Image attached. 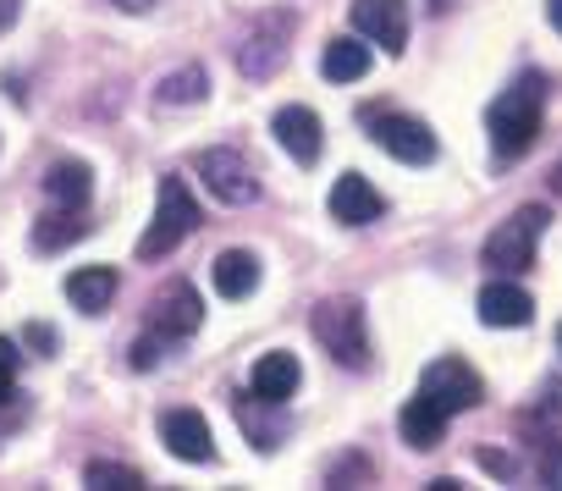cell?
Here are the masks:
<instances>
[{
    "label": "cell",
    "instance_id": "obj_12",
    "mask_svg": "<svg viewBox=\"0 0 562 491\" xmlns=\"http://www.w3.org/2000/svg\"><path fill=\"white\" fill-rule=\"evenodd\" d=\"M326 204H331V221H342V226H370V221L386 215V199H381V188L364 171H342L331 182V199Z\"/></svg>",
    "mask_w": 562,
    "mask_h": 491
},
{
    "label": "cell",
    "instance_id": "obj_16",
    "mask_svg": "<svg viewBox=\"0 0 562 491\" xmlns=\"http://www.w3.org/2000/svg\"><path fill=\"white\" fill-rule=\"evenodd\" d=\"M232 414H237V425L248 431V442L259 447V453H276L281 447V403H270V398H259V392H237L232 398Z\"/></svg>",
    "mask_w": 562,
    "mask_h": 491
},
{
    "label": "cell",
    "instance_id": "obj_8",
    "mask_svg": "<svg viewBox=\"0 0 562 491\" xmlns=\"http://www.w3.org/2000/svg\"><path fill=\"white\" fill-rule=\"evenodd\" d=\"M199 321H204V299H199L193 282H166V288L155 293V304H149V332H155L160 343L193 337Z\"/></svg>",
    "mask_w": 562,
    "mask_h": 491
},
{
    "label": "cell",
    "instance_id": "obj_32",
    "mask_svg": "<svg viewBox=\"0 0 562 491\" xmlns=\"http://www.w3.org/2000/svg\"><path fill=\"white\" fill-rule=\"evenodd\" d=\"M546 18H551V29L562 34V0H546Z\"/></svg>",
    "mask_w": 562,
    "mask_h": 491
},
{
    "label": "cell",
    "instance_id": "obj_6",
    "mask_svg": "<svg viewBox=\"0 0 562 491\" xmlns=\"http://www.w3.org/2000/svg\"><path fill=\"white\" fill-rule=\"evenodd\" d=\"M419 392L452 420V414H469L480 398H485V387H480V376H474V365H463V359H436V365H425V376H419Z\"/></svg>",
    "mask_w": 562,
    "mask_h": 491
},
{
    "label": "cell",
    "instance_id": "obj_15",
    "mask_svg": "<svg viewBox=\"0 0 562 491\" xmlns=\"http://www.w3.org/2000/svg\"><path fill=\"white\" fill-rule=\"evenodd\" d=\"M480 321L485 326H529L535 321V299L513 277H496V282L480 288Z\"/></svg>",
    "mask_w": 562,
    "mask_h": 491
},
{
    "label": "cell",
    "instance_id": "obj_20",
    "mask_svg": "<svg viewBox=\"0 0 562 491\" xmlns=\"http://www.w3.org/2000/svg\"><path fill=\"white\" fill-rule=\"evenodd\" d=\"M259 288V255L254 249H221L215 255V293L221 299H248Z\"/></svg>",
    "mask_w": 562,
    "mask_h": 491
},
{
    "label": "cell",
    "instance_id": "obj_33",
    "mask_svg": "<svg viewBox=\"0 0 562 491\" xmlns=\"http://www.w3.org/2000/svg\"><path fill=\"white\" fill-rule=\"evenodd\" d=\"M155 0H116V12H149Z\"/></svg>",
    "mask_w": 562,
    "mask_h": 491
},
{
    "label": "cell",
    "instance_id": "obj_10",
    "mask_svg": "<svg viewBox=\"0 0 562 491\" xmlns=\"http://www.w3.org/2000/svg\"><path fill=\"white\" fill-rule=\"evenodd\" d=\"M353 29L381 45L386 56H403L408 45V0H353Z\"/></svg>",
    "mask_w": 562,
    "mask_h": 491
},
{
    "label": "cell",
    "instance_id": "obj_22",
    "mask_svg": "<svg viewBox=\"0 0 562 491\" xmlns=\"http://www.w3.org/2000/svg\"><path fill=\"white\" fill-rule=\"evenodd\" d=\"M321 72H326L331 83H359V78L370 72V45H364V40H331L326 56H321Z\"/></svg>",
    "mask_w": 562,
    "mask_h": 491
},
{
    "label": "cell",
    "instance_id": "obj_5",
    "mask_svg": "<svg viewBox=\"0 0 562 491\" xmlns=\"http://www.w3.org/2000/svg\"><path fill=\"white\" fill-rule=\"evenodd\" d=\"M364 127H370V138H375L392 160H403V166H430V160H436V133H430L419 116L375 111V116H364Z\"/></svg>",
    "mask_w": 562,
    "mask_h": 491
},
{
    "label": "cell",
    "instance_id": "obj_26",
    "mask_svg": "<svg viewBox=\"0 0 562 491\" xmlns=\"http://www.w3.org/2000/svg\"><path fill=\"white\" fill-rule=\"evenodd\" d=\"M529 420H546V425H562V381L551 376L540 392H535V409H529Z\"/></svg>",
    "mask_w": 562,
    "mask_h": 491
},
{
    "label": "cell",
    "instance_id": "obj_1",
    "mask_svg": "<svg viewBox=\"0 0 562 491\" xmlns=\"http://www.w3.org/2000/svg\"><path fill=\"white\" fill-rule=\"evenodd\" d=\"M540 122H546V78H540V72H518V78L491 100V111H485L496 160L529 155L535 138H540Z\"/></svg>",
    "mask_w": 562,
    "mask_h": 491
},
{
    "label": "cell",
    "instance_id": "obj_28",
    "mask_svg": "<svg viewBox=\"0 0 562 491\" xmlns=\"http://www.w3.org/2000/svg\"><path fill=\"white\" fill-rule=\"evenodd\" d=\"M480 469L496 475V480H513L518 475V458L513 453H496V447H480Z\"/></svg>",
    "mask_w": 562,
    "mask_h": 491
},
{
    "label": "cell",
    "instance_id": "obj_30",
    "mask_svg": "<svg viewBox=\"0 0 562 491\" xmlns=\"http://www.w3.org/2000/svg\"><path fill=\"white\" fill-rule=\"evenodd\" d=\"M18 12H23V0H0V34L18 23Z\"/></svg>",
    "mask_w": 562,
    "mask_h": 491
},
{
    "label": "cell",
    "instance_id": "obj_18",
    "mask_svg": "<svg viewBox=\"0 0 562 491\" xmlns=\"http://www.w3.org/2000/svg\"><path fill=\"white\" fill-rule=\"evenodd\" d=\"M116 271L111 266H83V271H72L67 277V299H72V310H83V315H105L111 310V299H116Z\"/></svg>",
    "mask_w": 562,
    "mask_h": 491
},
{
    "label": "cell",
    "instance_id": "obj_25",
    "mask_svg": "<svg viewBox=\"0 0 562 491\" xmlns=\"http://www.w3.org/2000/svg\"><path fill=\"white\" fill-rule=\"evenodd\" d=\"M535 475H540V486H557V491H562V436H540Z\"/></svg>",
    "mask_w": 562,
    "mask_h": 491
},
{
    "label": "cell",
    "instance_id": "obj_29",
    "mask_svg": "<svg viewBox=\"0 0 562 491\" xmlns=\"http://www.w3.org/2000/svg\"><path fill=\"white\" fill-rule=\"evenodd\" d=\"M160 348H166V343H160L155 332L138 337V343H133V370H155V365H160Z\"/></svg>",
    "mask_w": 562,
    "mask_h": 491
},
{
    "label": "cell",
    "instance_id": "obj_23",
    "mask_svg": "<svg viewBox=\"0 0 562 491\" xmlns=\"http://www.w3.org/2000/svg\"><path fill=\"white\" fill-rule=\"evenodd\" d=\"M160 105H199L204 94H210V78H204V67H177L171 78H160Z\"/></svg>",
    "mask_w": 562,
    "mask_h": 491
},
{
    "label": "cell",
    "instance_id": "obj_4",
    "mask_svg": "<svg viewBox=\"0 0 562 491\" xmlns=\"http://www.w3.org/2000/svg\"><path fill=\"white\" fill-rule=\"evenodd\" d=\"M546 204H524V210H513L491 237H485V266L496 271V277H518V271H529L535 266V243H540V232H546Z\"/></svg>",
    "mask_w": 562,
    "mask_h": 491
},
{
    "label": "cell",
    "instance_id": "obj_31",
    "mask_svg": "<svg viewBox=\"0 0 562 491\" xmlns=\"http://www.w3.org/2000/svg\"><path fill=\"white\" fill-rule=\"evenodd\" d=\"M23 337H29V343H34V348H40V354H50V348H56V337H50V332H45V326H29V332H23Z\"/></svg>",
    "mask_w": 562,
    "mask_h": 491
},
{
    "label": "cell",
    "instance_id": "obj_2",
    "mask_svg": "<svg viewBox=\"0 0 562 491\" xmlns=\"http://www.w3.org/2000/svg\"><path fill=\"white\" fill-rule=\"evenodd\" d=\"M310 332L321 337V348L342 370H364L370 365V326H364V304L359 299H321L315 315H310Z\"/></svg>",
    "mask_w": 562,
    "mask_h": 491
},
{
    "label": "cell",
    "instance_id": "obj_35",
    "mask_svg": "<svg viewBox=\"0 0 562 491\" xmlns=\"http://www.w3.org/2000/svg\"><path fill=\"white\" fill-rule=\"evenodd\" d=\"M557 348H562V326H557Z\"/></svg>",
    "mask_w": 562,
    "mask_h": 491
},
{
    "label": "cell",
    "instance_id": "obj_14",
    "mask_svg": "<svg viewBox=\"0 0 562 491\" xmlns=\"http://www.w3.org/2000/svg\"><path fill=\"white\" fill-rule=\"evenodd\" d=\"M304 387V365H299V354H259L254 359V370H248V392H259V398H270V403H288L293 392Z\"/></svg>",
    "mask_w": 562,
    "mask_h": 491
},
{
    "label": "cell",
    "instance_id": "obj_17",
    "mask_svg": "<svg viewBox=\"0 0 562 491\" xmlns=\"http://www.w3.org/2000/svg\"><path fill=\"white\" fill-rule=\"evenodd\" d=\"M397 431H403V442H408L414 453H430V447L447 442V414H441L425 392H414V398L403 403V414H397Z\"/></svg>",
    "mask_w": 562,
    "mask_h": 491
},
{
    "label": "cell",
    "instance_id": "obj_24",
    "mask_svg": "<svg viewBox=\"0 0 562 491\" xmlns=\"http://www.w3.org/2000/svg\"><path fill=\"white\" fill-rule=\"evenodd\" d=\"M83 480L100 486V491H144V486H149L144 469H133V464H111V458H94V464L83 469Z\"/></svg>",
    "mask_w": 562,
    "mask_h": 491
},
{
    "label": "cell",
    "instance_id": "obj_13",
    "mask_svg": "<svg viewBox=\"0 0 562 491\" xmlns=\"http://www.w3.org/2000/svg\"><path fill=\"white\" fill-rule=\"evenodd\" d=\"M160 442H166V453L182 458V464H210V458H215L210 420L193 414V409H171V414H160Z\"/></svg>",
    "mask_w": 562,
    "mask_h": 491
},
{
    "label": "cell",
    "instance_id": "obj_3",
    "mask_svg": "<svg viewBox=\"0 0 562 491\" xmlns=\"http://www.w3.org/2000/svg\"><path fill=\"white\" fill-rule=\"evenodd\" d=\"M199 221H204V215H199L188 182H182V177H160V204H155L149 232L138 237V260H166V255H177V243L193 237Z\"/></svg>",
    "mask_w": 562,
    "mask_h": 491
},
{
    "label": "cell",
    "instance_id": "obj_27",
    "mask_svg": "<svg viewBox=\"0 0 562 491\" xmlns=\"http://www.w3.org/2000/svg\"><path fill=\"white\" fill-rule=\"evenodd\" d=\"M12 387H18V343L0 337V403L12 398Z\"/></svg>",
    "mask_w": 562,
    "mask_h": 491
},
{
    "label": "cell",
    "instance_id": "obj_7",
    "mask_svg": "<svg viewBox=\"0 0 562 491\" xmlns=\"http://www.w3.org/2000/svg\"><path fill=\"white\" fill-rule=\"evenodd\" d=\"M193 171L204 177V188H210L221 204H254V199H259V177H254V166H248L237 149H204V155L193 160Z\"/></svg>",
    "mask_w": 562,
    "mask_h": 491
},
{
    "label": "cell",
    "instance_id": "obj_34",
    "mask_svg": "<svg viewBox=\"0 0 562 491\" xmlns=\"http://www.w3.org/2000/svg\"><path fill=\"white\" fill-rule=\"evenodd\" d=\"M551 193H557V199H562V160H557V166H551Z\"/></svg>",
    "mask_w": 562,
    "mask_h": 491
},
{
    "label": "cell",
    "instance_id": "obj_11",
    "mask_svg": "<svg viewBox=\"0 0 562 491\" xmlns=\"http://www.w3.org/2000/svg\"><path fill=\"white\" fill-rule=\"evenodd\" d=\"M270 133H276V144L288 149L299 166H315L321 149H326V127H321V116L310 105H281L270 116Z\"/></svg>",
    "mask_w": 562,
    "mask_h": 491
},
{
    "label": "cell",
    "instance_id": "obj_9",
    "mask_svg": "<svg viewBox=\"0 0 562 491\" xmlns=\"http://www.w3.org/2000/svg\"><path fill=\"white\" fill-rule=\"evenodd\" d=\"M288 29H293V18H281V12L259 18V23L243 34V45H237V67H243L248 78H270L281 62H288Z\"/></svg>",
    "mask_w": 562,
    "mask_h": 491
},
{
    "label": "cell",
    "instance_id": "obj_19",
    "mask_svg": "<svg viewBox=\"0 0 562 491\" xmlns=\"http://www.w3.org/2000/svg\"><path fill=\"white\" fill-rule=\"evenodd\" d=\"M78 237H89V215H83V210L56 204L50 215L34 221V249H40V255H61V249H72Z\"/></svg>",
    "mask_w": 562,
    "mask_h": 491
},
{
    "label": "cell",
    "instance_id": "obj_21",
    "mask_svg": "<svg viewBox=\"0 0 562 491\" xmlns=\"http://www.w3.org/2000/svg\"><path fill=\"white\" fill-rule=\"evenodd\" d=\"M45 193H50V204L83 210L89 193H94V171H89L83 160H56V166L45 171Z\"/></svg>",
    "mask_w": 562,
    "mask_h": 491
}]
</instances>
